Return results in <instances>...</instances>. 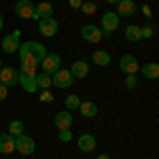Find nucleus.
Instances as JSON below:
<instances>
[{
    "instance_id": "1",
    "label": "nucleus",
    "mask_w": 159,
    "mask_h": 159,
    "mask_svg": "<svg viewBox=\"0 0 159 159\" xmlns=\"http://www.w3.org/2000/svg\"><path fill=\"white\" fill-rule=\"evenodd\" d=\"M19 57H21V64H34L38 66L43 57L47 55V49H45V45H40L36 40H28V43H21L19 45Z\"/></svg>"
},
{
    "instance_id": "2",
    "label": "nucleus",
    "mask_w": 159,
    "mask_h": 159,
    "mask_svg": "<svg viewBox=\"0 0 159 159\" xmlns=\"http://www.w3.org/2000/svg\"><path fill=\"white\" fill-rule=\"evenodd\" d=\"M72 83H74V76L70 74V70H64V68H60L57 72L51 74V85L60 87V89H68Z\"/></svg>"
},
{
    "instance_id": "3",
    "label": "nucleus",
    "mask_w": 159,
    "mask_h": 159,
    "mask_svg": "<svg viewBox=\"0 0 159 159\" xmlns=\"http://www.w3.org/2000/svg\"><path fill=\"white\" fill-rule=\"evenodd\" d=\"M38 66H43V72L45 74H53V72H57V70L61 68V57L57 55V53H47Z\"/></svg>"
},
{
    "instance_id": "4",
    "label": "nucleus",
    "mask_w": 159,
    "mask_h": 159,
    "mask_svg": "<svg viewBox=\"0 0 159 159\" xmlns=\"http://www.w3.org/2000/svg\"><path fill=\"white\" fill-rule=\"evenodd\" d=\"M117 28H119V15H117V13H112V11L104 13V15H102V28H100V30H102V34H104V36H110Z\"/></svg>"
},
{
    "instance_id": "5",
    "label": "nucleus",
    "mask_w": 159,
    "mask_h": 159,
    "mask_svg": "<svg viewBox=\"0 0 159 159\" xmlns=\"http://www.w3.org/2000/svg\"><path fill=\"white\" fill-rule=\"evenodd\" d=\"M57 19H53V17H45V19H38V32H40V36L45 38H51L57 34Z\"/></svg>"
},
{
    "instance_id": "6",
    "label": "nucleus",
    "mask_w": 159,
    "mask_h": 159,
    "mask_svg": "<svg viewBox=\"0 0 159 159\" xmlns=\"http://www.w3.org/2000/svg\"><path fill=\"white\" fill-rule=\"evenodd\" d=\"M15 151H19L21 155H32V153L36 151V142H34L30 136L21 134V136L15 138Z\"/></svg>"
},
{
    "instance_id": "7",
    "label": "nucleus",
    "mask_w": 159,
    "mask_h": 159,
    "mask_svg": "<svg viewBox=\"0 0 159 159\" xmlns=\"http://www.w3.org/2000/svg\"><path fill=\"white\" fill-rule=\"evenodd\" d=\"M19 72L15 70V68H11V66H2L0 68V83L4 87H15L19 81Z\"/></svg>"
},
{
    "instance_id": "8",
    "label": "nucleus",
    "mask_w": 159,
    "mask_h": 159,
    "mask_svg": "<svg viewBox=\"0 0 159 159\" xmlns=\"http://www.w3.org/2000/svg\"><path fill=\"white\" fill-rule=\"evenodd\" d=\"M81 36H83V40H87V43H100V40L104 38V34H102V30L96 28L93 24H87V25L81 28Z\"/></svg>"
},
{
    "instance_id": "9",
    "label": "nucleus",
    "mask_w": 159,
    "mask_h": 159,
    "mask_svg": "<svg viewBox=\"0 0 159 159\" xmlns=\"http://www.w3.org/2000/svg\"><path fill=\"white\" fill-rule=\"evenodd\" d=\"M19 36H21L19 30H15L13 34L4 36V38H2V43H0V45H2V51H4V53H15V51L19 49V45H21V43H19Z\"/></svg>"
},
{
    "instance_id": "10",
    "label": "nucleus",
    "mask_w": 159,
    "mask_h": 159,
    "mask_svg": "<svg viewBox=\"0 0 159 159\" xmlns=\"http://www.w3.org/2000/svg\"><path fill=\"white\" fill-rule=\"evenodd\" d=\"M119 68L125 74H136L140 70V64H138V60H136L134 55H123L121 60H119Z\"/></svg>"
},
{
    "instance_id": "11",
    "label": "nucleus",
    "mask_w": 159,
    "mask_h": 159,
    "mask_svg": "<svg viewBox=\"0 0 159 159\" xmlns=\"http://www.w3.org/2000/svg\"><path fill=\"white\" fill-rule=\"evenodd\" d=\"M15 13H17V17H21V19H32V17H34V4H32L30 0H19V2L15 4Z\"/></svg>"
},
{
    "instance_id": "12",
    "label": "nucleus",
    "mask_w": 159,
    "mask_h": 159,
    "mask_svg": "<svg viewBox=\"0 0 159 159\" xmlns=\"http://www.w3.org/2000/svg\"><path fill=\"white\" fill-rule=\"evenodd\" d=\"M19 83L17 85L24 87V91H28V93H34V91H38V83H36V76L34 74H24L19 72V79H17Z\"/></svg>"
},
{
    "instance_id": "13",
    "label": "nucleus",
    "mask_w": 159,
    "mask_h": 159,
    "mask_svg": "<svg viewBox=\"0 0 159 159\" xmlns=\"http://www.w3.org/2000/svg\"><path fill=\"white\" fill-rule=\"evenodd\" d=\"M115 13L119 17H132V15H136V2L134 0H119Z\"/></svg>"
},
{
    "instance_id": "14",
    "label": "nucleus",
    "mask_w": 159,
    "mask_h": 159,
    "mask_svg": "<svg viewBox=\"0 0 159 159\" xmlns=\"http://www.w3.org/2000/svg\"><path fill=\"white\" fill-rule=\"evenodd\" d=\"M53 123H55L57 129H70L72 127V115H70V110H60L55 115Z\"/></svg>"
},
{
    "instance_id": "15",
    "label": "nucleus",
    "mask_w": 159,
    "mask_h": 159,
    "mask_svg": "<svg viewBox=\"0 0 159 159\" xmlns=\"http://www.w3.org/2000/svg\"><path fill=\"white\" fill-rule=\"evenodd\" d=\"M45 17H53V4L51 2H38L34 4V17L32 19H45Z\"/></svg>"
},
{
    "instance_id": "16",
    "label": "nucleus",
    "mask_w": 159,
    "mask_h": 159,
    "mask_svg": "<svg viewBox=\"0 0 159 159\" xmlns=\"http://www.w3.org/2000/svg\"><path fill=\"white\" fill-rule=\"evenodd\" d=\"M70 74H72L74 79H85L87 74H89V64L83 60H76L72 64V68H70Z\"/></svg>"
},
{
    "instance_id": "17",
    "label": "nucleus",
    "mask_w": 159,
    "mask_h": 159,
    "mask_svg": "<svg viewBox=\"0 0 159 159\" xmlns=\"http://www.w3.org/2000/svg\"><path fill=\"white\" fill-rule=\"evenodd\" d=\"M13 151H15V138L11 134H0V153L11 155Z\"/></svg>"
},
{
    "instance_id": "18",
    "label": "nucleus",
    "mask_w": 159,
    "mask_h": 159,
    "mask_svg": "<svg viewBox=\"0 0 159 159\" xmlns=\"http://www.w3.org/2000/svg\"><path fill=\"white\" fill-rule=\"evenodd\" d=\"M79 148H81L83 153H91V151L96 148V138H93L91 134L79 136Z\"/></svg>"
},
{
    "instance_id": "19",
    "label": "nucleus",
    "mask_w": 159,
    "mask_h": 159,
    "mask_svg": "<svg viewBox=\"0 0 159 159\" xmlns=\"http://www.w3.org/2000/svg\"><path fill=\"white\" fill-rule=\"evenodd\" d=\"M142 76L144 79H148V81H155L159 76V64H155V61H148V64H144L142 68Z\"/></svg>"
},
{
    "instance_id": "20",
    "label": "nucleus",
    "mask_w": 159,
    "mask_h": 159,
    "mask_svg": "<svg viewBox=\"0 0 159 159\" xmlns=\"http://www.w3.org/2000/svg\"><path fill=\"white\" fill-rule=\"evenodd\" d=\"M79 110H81V115L83 117H87V119H91V117H96L98 115V104L96 102H81V106H79Z\"/></svg>"
},
{
    "instance_id": "21",
    "label": "nucleus",
    "mask_w": 159,
    "mask_h": 159,
    "mask_svg": "<svg viewBox=\"0 0 159 159\" xmlns=\"http://www.w3.org/2000/svg\"><path fill=\"white\" fill-rule=\"evenodd\" d=\"M91 61H93L96 66H108V64H110V55L106 53V51L98 49V51L91 53Z\"/></svg>"
},
{
    "instance_id": "22",
    "label": "nucleus",
    "mask_w": 159,
    "mask_h": 159,
    "mask_svg": "<svg viewBox=\"0 0 159 159\" xmlns=\"http://www.w3.org/2000/svg\"><path fill=\"white\" fill-rule=\"evenodd\" d=\"M125 38L127 40H132V43H136V40H140V25H136V24H129L127 28H125Z\"/></svg>"
},
{
    "instance_id": "23",
    "label": "nucleus",
    "mask_w": 159,
    "mask_h": 159,
    "mask_svg": "<svg viewBox=\"0 0 159 159\" xmlns=\"http://www.w3.org/2000/svg\"><path fill=\"white\" fill-rule=\"evenodd\" d=\"M9 132H11L13 138L21 136V134H24V123H21V121H17V119H15V121H11V123H9Z\"/></svg>"
},
{
    "instance_id": "24",
    "label": "nucleus",
    "mask_w": 159,
    "mask_h": 159,
    "mask_svg": "<svg viewBox=\"0 0 159 159\" xmlns=\"http://www.w3.org/2000/svg\"><path fill=\"white\" fill-rule=\"evenodd\" d=\"M79 106H81L79 96H76V93H70V96L66 98V110H79Z\"/></svg>"
},
{
    "instance_id": "25",
    "label": "nucleus",
    "mask_w": 159,
    "mask_h": 159,
    "mask_svg": "<svg viewBox=\"0 0 159 159\" xmlns=\"http://www.w3.org/2000/svg\"><path fill=\"white\" fill-rule=\"evenodd\" d=\"M36 83H38V89H49L51 87V74H36Z\"/></svg>"
},
{
    "instance_id": "26",
    "label": "nucleus",
    "mask_w": 159,
    "mask_h": 159,
    "mask_svg": "<svg viewBox=\"0 0 159 159\" xmlns=\"http://www.w3.org/2000/svg\"><path fill=\"white\" fill-rule=\"evenodd\" d=\"M81 11L85 13V15H93V13L98 11V4L96 2H83L81 4Z\"/></svg>"
},
{
    "instance_id": "27",
    "label": "nucleus",
    "mask_w": 159,
    "mask_h": 159,
    "mask_svg": "<svg viewBox=\"0 0 159 159\" xmlns=\"http://www.w3.org/2000/svg\"><path fill=\"white\" fill-rule=\"evenodd\" d=\"M57 138H60L61 142H70V140H72V132H70V129H60V132H57Z\"/></svg>"
},
{
    "instance_id": "28",
    "label": "nucleus",
    "mask_w": 159,
    "mask_h": 159,
    "mask_svg": "<svg viewBox=\"0 0 159 159\" xmlns=\"http://www.w3.org/2000/svg\"><path fill=\"white\" fill-rule=\"evenodd\" d=\"M155 34V28L153 25H144V28H140V36L142 38H151Z\"/></svg>"
},
{
    "instance_id": "29",
    "label": "nucleus",
    "mask_w": 159,
    "mask_h": 159,
    "mask_svg": "<svg viewBox=\"0 0 159 159\" xmlns=\"http://www.w3.org/2000/svg\"><path fill=\"white\" fill-rule=\"evenodd\" d=\"M125 85H127V89H136V87H138V79H136V74H127Z\"/></svg>"
},
{
    "instance_id": "30",
    "label": "nucleus",
    "mask_w": 159,
    "mask_h": 159,
    "mask_svg": "<svg viewBox=\"0 0 159 159\" xmlns=\"http://www.w3.org/2000/svg\"><path fill=\"white\" fill-rule=\"evenodd\" d=\"M21 72L24 74H34V76H36V66H34V64H21Z\"/></svg>"
},
{
    "instance_id": "31",
    "label": "nucleus",
    "mask_w": 159,
    "mask_h": 159,
    "mask_svg": "<svg viewBox=\"0 0 159 159\" xmlns=\"http://www.w3.org/2000/svg\"><path fill=\"white\" fill-rule=\"evenodd\" d=\"M40 102H53V96H51V91H47V89H43L40 91Z\"/></svg>"
},
{
    "instance_id": "32",
    "label": "nucleus",
    "mask_w": 159,
    "mask_h": 159,
    "mask_svg": "<svg viewBox=\"0 0 159 159\" xmlns=\"http://www.w3.org/2000/svg\"><path fill=\"white\" fill-rule=\"evenodd\" d=\"M7 91H9V87H4L2 83H0V100H4V98H7Z\"/></svg>"
},
{
    "instance_id": "33",
    "label": "nucleus",
    "mask_w": 159,
    "mask_h": 159,
    "mask_svg": "<svg viewBox=\"0 0 159 159\" xmlns=\"http://www.w3.org/2000/svg\"><path fill=\"white\" fill-rule=\"evenodd\" d=\"M81 4H83L81 0H70V7H72V9H81Z\"/></svg>"
},
{
    "instance_id": "34",
    "label": "nucleus",
    "mask_w": 159,
    "mask_h": 159,
    "mask_svg": "<svg viewBox=\"0 0 159 159\" xmlns=\"http://www.w3.org/2000/svg\"><path fill=\"white\" fill-rule=\"evenodd\" d=\"M142 13H144L147 17H151V7H147V4H144V7H142Z\"/></svg>"
},
{
    "instance_id": "35",
    "label": "nucleus",
    "mask_w": 159,
    "mask_h": 159,
    "mask_svg": "<svg viewBox=\"0 0 159 159\" xmlns=\"http://www.w3.org/2000/svg\"><path fill=\"white\" fill-rule=\"evenodd\" d=\"M2 25H4V17H2V13H0V30H2Z\"/></svg>"
},
{
    "instance_id": "36",
    "label": "nucleus",
    "mask_w": 159,
    "mask_h": 159,
    "mask_svg": "<svg viewBox=\"0 0 159 159\" xmlns=\"http://www.w3.org/2000/svg\"><path fill=\"white\" fill-rule=\"evenodd\" d=\"M96 159H110V157H108V155H98Z\"/></svg>"
},
{
    "instance_id": "37",
    "label": "nucleus",
    "mask_w": 159,
    "mask_h": 159,
    "mask_svg": "<svg viewBox=\"0 0 159 159\" xmlns=\"http://www.w3.org/2000/svg\"><path fill=\"white\" fill-rule=\"evenodd\" d=\"M106 2H110V4H112V2H115V4H117V2H119V0H106Z\"/></svg>"
},
{
    "instance_id": "38",
    "label": "nucleus",
    "mask_w": 159,
    "mask_h": 159,
    "mask_svg": "<svg viewBox=\"0 0 159 159\" xmlns=\"http://www.w3.org/2000/svg\"><path fill=\"white\" fill-rule=\"evenodd\" d=\"M0 68H2V60H0Z\"/></svg>"
}]
</instances>
